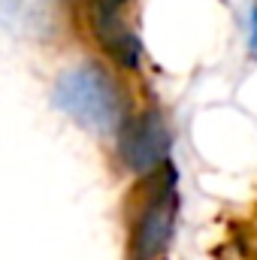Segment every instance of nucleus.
<instances>
[{
	"label": "nucleus",
	"mask_w": 257,
	"mask_h": 260,
	"mask_svg": "<svg viewBox=\"0 0 257 260\" xmlns=\"http://www.w3.org/2000/svg\"><path fill=\"white\" fill-rule=\"evenodd\" d=\"M3 27L21 40H49L61 27V0H0Z\"/></svg>",
	"instance_id": "20e7f679"
},
{
	"label": "nucleus",
	"mask_w": 257,
	"mask_h": 260,
	"mask_svg": "<svg viewBox=\"0 0 257 260\" xmlns=\"http://www.w3.org/2000/svg\"><path fill=\"white\" fill-rule=\"evenodd\" d=\"M176 185H173V170L170 164L157 170V176L151 179V191L148 200L139 212V218L133 221V233H130V257L133 260H157L176 230Z\"/></svg>",
	"instance_id": "f03ea898"
},
{
	"label": "nucleus",
	"mask_w": 257,
	"mask_h": 260,
	"mask_svg": "<svg viewBox=\"0 0 257 260\" xmlns=\"http://www.w3.org/2000/svg\"><path fill=\"white\" fill-rule=\"evenodd\" d=\"M52 100L76 124H82L91 133H100V136L115 133L127 124L124 97L118 85L94 64H79L64 70L55 82Z\"/></svg>",
	"instance_id": "f257e3e1"
},
{
	"label": "nucleus",
	"mask_w": 257,
	"mask_h": 260,
	"mask_svg": "<svg viewBox=\"0 0 257 260\" xmlns=\"http://www.w3.org/2000/svg\"><path fill=\"white\" fill-rule=\"evenodd\" d=\"M251 49L257 52V6L251 9Z\"/></svg>",
	"instance_id": "423d86ee"
},
{
	"label": "nucleus",
	"mask_w": 257,
	"mask_h": 260,
	"mask_svg": "<svg viewBox=\"0 0 257 260\" xmlns=\"http://www.w3.org/2000/svg\"><path fill=\"white\" fill-rule=\"evenodd\" d=\"M170 148H173V136L157 112L130 118L118 133V154L133 173H157L160 167H167Z\"/></svg>",
	"instance_id": "7ed1b4c3"
},
{
	"label": "nucleus",
	"mask_w": 257,
	"mask_h": 260,
	"mask_svg": "<svg viewBox=\"0 0 257 260\" xmlns=\"http://www.w3.org/2000/svg\"><path fill=\"white\" fill-rule=\"evenodd\" d=\"M94 34L100 37L103 49L121 67L139 64V40L124 27V21L118 18L115 6H97V12H94Z\"/></svg>",
	"instance_id": "39448f33"
}]
</instances>
